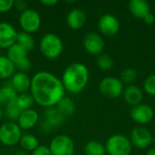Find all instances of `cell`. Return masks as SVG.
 I'll list each match as a JSON object with an SVG mask.
<instances>
[{
  "instance_id": "obj_1",
  "label": "cell",
  "mask_w": 155,
  "mask_h": 155,
  "mask_svg": "<svg viewBox=\"0 0 155 155\" xmlns=\"http://www.w3.org/2000/svg\"><path fill=\"white\" fill-rule=\"evenodd\" d=\"M65 89L62 80L48 71H39L31 81L30 94L35 103L44 108L55 107L64 97Z\"/></svg>"
},
{
  "instance_id": "obj_2",
  "label": "cell",
  "mask_w": 155,
  "mask_h": 155,
  "mask_svg": "<svg viewBox=\"0 0 155 155\" xmlns=\"http://www.w3.org/2000/svg\"><path fill=\"white\" fill-rule=\"evenodd\" d=\"M62 83L65 91L76 94L81 93L89 81V70L84 64L73 63L64 71Z\"/></svg>"
},
{
  "instance_id": "obj_3",
  "label": "cell",
  "mask_w": 155,
  "mask_h": 155,
  "mask_svg": "<svg viewBox=\"0 0 155 155\" xmlns=\"http://www.w3.org/2000/svg\"><path fill=\"white\" fill-rule=\"evenodd\" d=\"M64 44L62 39L54 33H47L42 36L39 42V50L47 59L58 58L63 53Z\"/></svg>"
},
{
  "instance_id": "obj_4",
  "label": "cell",
  "mask_w": 155,
  "mask_h": 155,
  "mask_svg": "<svg viewBox=\"0 0 155 155\" xmlns=\"http://www.w3.org/2000/svg\"><path fill=\"white\" fill-rule=\"evenodd\" d=\"M22 135V129L15 122L8 121L0 125V143L6 147L19 143Z\"/></svg>"
},
{
  "instance_id": "obj_5",
  "label": "cell",
  "mask_w": 155,
  "mask_h": 155,
  "mask_svg": "<svg viewBox=\"0 0 155 155\" xmlns=\"http://www.w3.org/2000/svg\"><path fill=\"white\" fill-rule=\"evenodd\" d=\"M132 147L130 139L123 134L112 135L105 143V151L109 155H130Z\"/></svg>"
},
{
  "instance_id": "obj_6",
  "label": "cell",
  "mask_w": 155,
  "mask_h": 155,
  "mask_svg": "<svg viewBox=\"0 0 155 155\" xmlns=\"http://www.w3.org/2000/svg\"><path fill=\"white\" fill-rule=\"evenodd\" d=\"M18 22L23 32L32 35L33 33L37 32L41 27L42 18L38 11L28 8L20 13Z\"/></svg>"
},
{
  "instance_id": "obj_7",
  "label": "cell",
  "mask_w": 155,
  "mask_h": 155,
  "mask_svg": "<svg viewBox=\"0 0 155 155\" xmlns=\"http://www.w3.org/2000/svg\"><path fill=\"white\" fill-rule=\"evenodd\" d=\"M52 155H74V143L72 138L66 134L54 136L49 144Z\"/></svg>"
},
{
  "instance_id": "obj_8",
  "label": "cell",
  "mask_w": 155,
  "mask_h": 155,
  "mask_svg": "<svg viewBox=\"0 0 155 155\" xmlns=\"http://www.w3.org/2000/svg\"><path fill=\"white\" fill-rule=\"evenodd\" d=\"M65 117H64L55 107L45 108L43 114V121L41 123V128L45 133L54 132L59 126L63 124Z\"/></svg>"
},
{
  "instance_id": "obj_9",
  "label": "cell",
  "mask_w": 155,
  "mask_h": 155,
  "mask_svg": "<svg viewBox=\"0 0 155 155\" xmlns=\"http://www.w3.org/2000/svg\"><path fill=\"white\" fill-rule=\"evenodd\" d=\"M99 91L101 94L108 98H117L124 93V84L120 79L113 76H108L99 84Z\"/></svg>"
},
{
  "instance_id": "obj_10",
  "label": "cell",
  "mask_w": 155,
  "mask_h": 155,
  "mask_svg": "<svg viewBox=\"0 0 155 155\" xmlns=\"http://www.w3.org/2000/svg\"><path fill=\"white\" fill-rule=\"evenodd\" d=\"M18 32L15 27L5 21L0 22V48L8 49L16 43Z\"/></svg>"
},
{
  "instance_id": "obj_11",
  "label": "cell",
  "mask_w": 155,
  "mask_h": 155,
  "mask_svg": "<svg viewBox=\"0 0 155 155\" xmlns=\"http://www.w3.org/2000/svg\"><path fill=\"white\" fill-rule=\"evenodd\" d=\"M100 32L106 36H114L120 30V22L118 18L112 14L103 15L98 21Z\"/></svg>"
},
{
  "instance_id": "obj_12",
  "label": "cell",
  "mask_w": 155,
  "mask_h": 155,
  "mask_svg": "<svg viewBox=\"0 0 155 155\" xmlns=\"http://www.w3.org/2000/svg\"><path fill=\"white\" fill-rule=\"evenodd\" d=\"M130 141L134 146L139 149H145L152 144L153 138L152 133L147 128L138 126L132 131Z\"/></svg>"
},
{
  "instance_id": "obj_13",
  "label": "cell",
  "mask_w": 155,
  "mask_h": 155,
  "mask_svg": "<svg viewBox=\"0 0 155 155\" xmlns=\"http://www.w3.org/2000/svg\"><path fill=\"white\" fill-rule=\"evenodd\" d=\"M83 45L87 53L91 54H100L104 48V38L95 32L87 33L83 39Z\"/></svg>"
},
{
  "instance_id": "obj_14",
  "label": "cell",
  "mask_w": 155,
  "mask_h": 155,
  "mask_svg": "<svg viewBox=\"0 0 155 155\" xmlns=\"http://www.w3.org/2000/svg\"><path fill=\"white\" fill-rule=\"evenodd\" d=\"M130 116L135 123L140 124H146L153 119L154 112L150 105L140 104L132 108Z\"/></svg>"
},
{
  "instance_id": "obj_15",
  "label": "cell",
  "mask_w": 155,
  "mask_h": 155,
  "mask_svg": "<svg viewBox=\"0 0 155 155\" xmlns=\"http://www.w3.org/2000/svg\"><path fill=\"white\" fill-rule=\"evenodd\" d=\"M40 116L36 110L31 108L27 109L20 114L16 123L22 130L27 131L34 128L39 122Z\"/></svg>"
},
{
  "instance_id": "obj_16",
  "label": "cell",
  "mask_w": 155,
  "mask_h": 155,
  "mask_svg": "<svg viewBox=\"0 0 155 155\" xmlns=\"http://www.w3.org/2000/svg\"><path fill=\"white\" fill-rule=\"evenodd\" d=\"M32 77L27 73L16 72L10 79V84L18 94H25L30 91Z\"/></svg>"
},
{
  "instance_id": "obj_17",
  "label": "cell",
  "mask_w": 155,
  "mask_h": 155,
  "mask_svg": "<svg viewBox=\"0 0 155 155\" xmlns=\"http://www.w3.org/2000/svg\"><path fill=\"white\" fill-rule=\"evenodd\" d=\"M86 22V15L84 11L80 8H74L70 10L66 16V24L73 30L82 28Z\"/></svg>"
},
{
  "instance_id": "obj_18",
  "label": "cell",
  "mask_w": 155,
  "mask_h": 155,
  "mask_svg": "<svg viewBox=\"0 0 155 155\" xmlns=\"http://www.w3.org/2000/svg\"><path fill=\"white\" fill-rule=\"evenodd\" d=\"M129 10L133 16L143 19L151 13V7L145 0H131L129 2Z\"/></svg>"
},
{
  "instance_id": "obj_19",
  "label": "cell",
  "mask_w": 155,
  "mask_h": 155,
  "mask_svg": "<svg viewBox=\"0 0 155 155\" xmlns=\"http://www.w3.org/2000/svg\"><path fill=\"white\" fill-rule=\"evenodd\" d=\"M123 94H124V98L125 102L128 104L133 105V107L142 104V101L143 98L142 90L136 85L128 86L125 90H124Z\"/></svg>"
},
{
  "instance_id": "obj_20",
  "label": "cell",
  "mask_w": 155,
  "mask_h": 155,
  "mask_svg": "<svg viewBox=\"0 0 155 155\" xmlns=\"http://www.w3.org/2000/svg\"><path fill=\"white\" fill-rule=\"evenodd\" d=\"M14 64L15 65L22 63L28 57V52L25 50L21 45L18 44H15L12 46H10L8 49H6V54H5Z\"/></svg>"
},
{
  "instance_id": "obj_21",
  "label": "cell",
  "mask_w": 155,
  "mask_h": 155,
  "mask_svg": "<svg viewBox=\"0 0 155 155\" xmlns=\"http://www.w3.org/2000/svg\"><path fill=\"white\" fill-rule=\"evenodd\" d=\"M15 73L16 68L15 64L6 55L0 54V79H11Z\"/></svg>"
},
{
  "instance_id": "obj_22",
  "label": "cell",
  "mask_w": 155,
  "mask_h": 155,
  "mask_svg": "<svg viewBox=\"0 0 155 155\" xmlns=\"http://www.w3.org/2000/svg\"><path fill=\"white\" fill-rule=\"evenodd\" d=\"M19 145L21 150H24L27 153H32L40 145V143L35 135L32 134H25L21 137Z\"/></svg>"
},
{
  "instance_id": "obj_23",
  "label": "cell",
  "mask_w": 155,
  "mask_h": 155,
  "mask_svg": "<svg viewBox=\"0 0 155 155\" xmlns=\"http://www.w3.org/2000/svg\"><path fill=\"white\" fill-rule=\"evenodd\" d=\"M55 108L64 117L71 116L75 112V104L74 101L65 96L56 104Z\"/></svg>"
},
{
  "instance_id": "obj_24",
  "label": "cell",
  "mask_w": 155,
  "mask_h": 155,
  "mask_svg": "<svg viewBox=\"0 0 155 155\" xmlns=\"http://www.w3.org/2000/svg\"><path fill=\"white\" fill-rule=\"evenodd\" d=\"M16 44L21 45L25 50H26L29 53L30 51L34 49L35 45V40L31 34L21 31V32H18Z\"/></svg>"
},
{
  "instance_id": "obj_25",
  "label": "cell",
  "mask_w": 155,
  "mask_h": 155,
  "mask_svg": "<svg viewBox=\"0 0 155 155\" xmlns=\"http://www.w3.org/2000/svg\"><path fill=\"white\" fill-rule=\"evenodd\" d=\"M22 110L21 108L17 105V104L15 103V100L7 103L5 105V109H4V114L5 116L9 119V121L11 122H15L17 121V119L19 118L20 114H22Z\"/></svg>"
},
{
  "instance_id": "obj_26",
  "label": "cell",
  "mask_w": 155,
  "mask_h": 155,
  "mask_svg": "<svg viewBox=\"0 0 155 155\" xmlns=\"http://www.w3.org/2000/svg\"><path fill=\"white\" fill-rule=\"evenodd\" d=\"M105 146L97 141L88 142L84 146L85 155H105Z\"/></svg>"
},
{
  "instance_id": "obj_27",
  "label": "cell",
  "mask_w": 155,
  "mask_h": 155,
  "mask_svg": "<svg viewBox=\"0 0 155 155\" xmlns=\"http://www.w3.org/2000/svg\"><path fill=\"white\" fill-rule=\"evenodd\" d=\"M17 105L21 108V110L24 112L27 109H31L33 104H35V101L30 94V93H25V94H18L17 97L15 99Z\"/></svg>"
},
{
  "instance_id": "obj_28",
  "label": "cell",
  "mask_w": 155,
  "mask_h": 155,
  "mask_svg": "<svg viewBox=\"0 0 155 155\" xmlns=\"http://www.w3.org/2000/svg\"><path fill=\"white\" fill-rule=\"evenodd\" d=\"M96 64L97 66L104 71H108L113 68L114 66V60L113 58L106 54H99L96 58Z\"/></svg>"
},
{
  "instance_id": "obj_29",
  "label": "cell",
  "mask_w": 155,
  "mask_h": 155,
  "mask_svg": "<svg viewBox=\"0 0 155 155\" xmlns=\"http://www.w3.org/2000/svg\"><path fill=\"white\" fill-rule=\"evenodd\" d=\"M0 93L2 94L3 97L5 98L6 104L15 100L18 95V93L14 89V87L11 85L10 83H7V84L2 85L0 87Z\"/></svg>"
},
{
  "instance_id": "obj_30",
  "label": "cell",
  "mask_w": 155,
  "mask_h": 155,
  "mask_svg": "<svg viewBox=\"0 0 155 155\" xmlns=\"http://www.w3.org/2000/svg\"><path fill=\"white\" fill-rule=\"evenodd\" d=\"M137 78V72L134 68H126L121 73V82L123 84H132Z\"/></svg>"
},
{
  "instance_id": "obj_31",
  "label": "cell",
  "mask_w": 155,
  "mask_h": 155,
  "mask_svg": "<svg viewBox=\"0 0 155 155\" xmlns=\"http://www.w3.org/2000/svg\"><path fill=\"white\" fill-rule=\"evenodd\" d=\"M143 88L148 94L155 96V74H152L145 79Z\"/></svg>"
},
{
  "instance_id": "obj_32",
  "label": "cell",
  "mask_w": 155,
  "mask_h": 155,
  "mask_svg": "<svg viewBox=\"0 0 155 155\" xmlns=\"http://www.w3.org/2000/svg\"><path fill=\"white\" fill-rule=\"evenodd\" d=\"M15 5L14 0H0V13H6L10 11Z\"/></svg>"
},
{
  "instance_id": "obj_33",
  "label": "cell",
  "mask_w": 155,
  "mask_h": 155,
  "mask_svg": "<svg viewBox=\"0 0 155 155\" xmlns=\"http://www.w3.org/2000/svg\"><path fill=\"white\" fill-rule=\"evenodd\" d=\"M31 155H52V153L48 146L40 144L34 152L31 153Z\"/></svg>"
},
{
  "instance_id": "obj_34",
  "label": "cell",
  "mask_w": 155,
  "mask_h": 155,
  "mask_svg": "<svg viewBox=\"0 0 155 155\" xmlns=\"http://www.w3.org/2000/svg\"><path fill=\"white\" fill-rule=\"evenodd\" d=\"M14 7H15L17 11H19L20 13H22V12H24L25 10H26V9L29 8V7H28V3H27L26 1H25V0H16V1H15Z\"/></svg>"
},
{
  "instance_id": "obj_35",
  "label": "cell",
  "mask_w": 155,
  "mask_h": 155,
  "mask_svg": "<svg viewBox=\"0 0 155 155\" xmlns=\"http://www.w3.org/2000/svg\"><path fill=\"white\" fill-rule=\"evenodd\" d=\"M143 20H144V22H145L146 24H148V25H153L155 22L154 15H153V13H150V14H148V15L143 18Z\"/></svg>"
},
{
  "instance_id": "obj_36",
  "label": "cell",
  "mask_w": 155,
  "mask_h": 155,
  "mask_svg": "<svg viewBox=\"0 0 155 155\" xmlns=\"http://www.w3.org/2000/svg\"><path fill=\"white\" fill-rule=\"evenodd\" d=\"M40 3L46 6H52V5H56L58 3V1L57 0H41Z\"/></svg>"
},
{
  "instance_id": "obj_37",
  "label": "cell",
  "mask_w": 155,
  "mask_h": 155,
  "mask_svg": "<svg viewBox=\"0 0 155 155\" xmlns=\"http://www.w3.org/2000/svg\"><path fill=\"white\" fill-rule=\"evenodd\" d=\"M14 155H31V153H27V152H25L24 150H19V151H17Z\"/></svg>"
},
{
  "instance_id": "obj_38",
  "label": "cell",
  "mask_w": 155,
  "mask_h": 155,
  "mask_svg": "<svg viewBox=\"0 0 155 155\" xmlns=\"http://www.w3.org/2000/svg\"><path fill=\"white\" fill-rule=\"evenodd\" d=\"M146 155H155V148H151Z\"/></svg>"
},
{
  "instance_id": "obj_39",
  "label": "cell",
  "mask_w": 155,
  "mask_h": 155,
  "mask_svg": "<svg viewBox=\"0 0 155 155\" xmlns=\"http://www.w3.org/2000/svg\"><path fill=\"white\" fill-rule=\"evenodd\" d=\"M5 116V114H4V109L2 108V106L0 105V121L3 119V117Z\"/></svg>"
}]
</instances>
